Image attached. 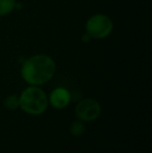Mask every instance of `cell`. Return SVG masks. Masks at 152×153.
Masks as SVG:
<instances>
[{"label":"cell","instance_id":"6da1fadb","mask_svg":"<svg viewBox=\"0 0 152 153\" xmlns=\"http://www.w3.org/2000/svg\"><path fill=\"white\" fill-rule=\"evenodd\" d=\"M56 72V62L48 54H35L25 59L21 64L20 74L28 85H42L48 83Z\"/></svg>","mask_w":152,"mask_h":153},{"label":"cell","instance_id":"7a4b0ae2","mask_svg":"<svg viewBox=\"0 0 152 153\" xmlns=\"http://www.w3.org/2000/svg\"><path fill=\"white\" fill-rule=\"evenodd\" d=\"M48 106V95L41 87L28 85L19 95V108L29 116L43 115Z\"/></svg>","mask_w":152,"mask_h":153},{"label":"cell","instance_id":"3957f363","mask_svg":"<svg viewBox=\"0 0 152 153\" xmlns=\"http://www.w3.org/2000/svg\"><path fill=\"white\" fill-rule=\"evenodd\" d=\"M85 33L92 40H103L112 34L114 30V22L112 18L105 14L92 15L85 22Z\"/></svg>","mask_w":152,"mask_h":153},{"label":"cell","instance_id":"277c9868","mask_svg":"<svg viewBox=\"0 0 152 153\" xmlns=\"http://www.w3.org/2000/svg\"><path fill=\"white\" fill-rule=\"evenodd\" d=\"M102 107L97 100L93 98H83L77 102L74 108L77 120L82 122H93L100 117Z\"/></svg>","mask_w":152,"mask_h":153},{"label":"cell","instance_id":"5b68a950","mask_svg":"<svg viewBox=\"0 0 152 153\" xmlns=\"http://www.w3.org/2000/svg\"><path fill=\"white\" fill-rule=\"evenodd\" d=\"M72 101V93L63 87H57L53 89L48 95L49 105L55 109H64Z\"/></svg>","mask_w":152,"mask_h":153},{"label":"cell","instance_id":"8992f818","mask_svg":"<svg viewBox=\"0 0 152 153\" xmlns=\"http://www.w3.org/2000/svg\"><path fill=\"white\" fill-rule=\"evenodd\" d=\"M17 0H0V17L10 15L15 10Z\"/></svg>","mask_w":152,"mask_h":153},{"label":"cell","instance_id":"52a82bcc","mask_svg":"<svg viewBox=\"0 0 152 153\" xmlns=\"http://www.w3.org/2000/svg\"><path fill=\"white\" fill-rule=\"evenodd\" d=\"M3 105L8 111H15L19 108V95L10 94L6 96L3 100Z\"/></svg>","mask_w":152,"mask_h":153},{"label":"cell","instance_id":"ba28073f","mask_svg":"<svg viewBox=\"0 0 152 153\" xmlns=\"http://www.w3.org/2000/svg\"><path fill=\"white\" fill-rule=\"evenodd\" d=\"M70 132L73 137H81L85 132V122L80 120H75L72 122L70 126Z\"/></svg>","mask_w":152,"mask_h":153},{"label":"cell","instance_id":"9c48e42d","mask_svg":"<svg viewBox=\"0 0 152 153\" xmlns=\"http://www.w3.org/2000/svg\"><path fill=\"white\" fill-rule=\"evenodd\" d=\"M81 41H82V43H90L92 41V38L87 33H85L81 36Z\"/></svg>","mask_w":152,"mask_h":153}]
</instances>
